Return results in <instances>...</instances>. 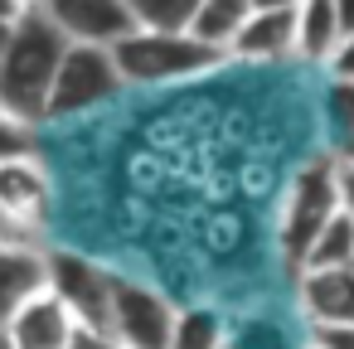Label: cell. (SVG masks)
I'll return each instance as SVG.
<instances>
[{"label": "cell", "mask_w": 354, "mask_h": 349, "mask_svg": "<svg viewBox=\"0 0 354 349\" xmlns=\"http://www.w3.org/2000/svg\"><path fill=\"white\" fill-rule=\"evenodd\" d=\"M107 349H117V344H107Z\"/></svg>", "instance_id": "obj_33"}, {"label": "cell", "mask_w": 354, "mask_h": 349, "mask_svg": "<svg viewBox=\"0 0 354 349\" xmlns=\"http://www.w3.org/2000/svg\"><path fill=\"white\" fill-rule=\"evenodd\" d=\"M339 214V189H335V155L320 151L310 165L296 170L286 199H281V223H277V238H281V257L286 267L296 272V262L306 257V247L315 243V233Z\"/></svg>", "instance_id": "obj_3"}, {"label": "cell", "mask_w": 354, "mask_h": 349, "mask_svg": "<svg viewBox=\"0 0 354 349\" xmlns=\"http://www.w3.org/2000/svg\"><path fill=\"white\" fill-rule=\"evenodd\" d=\"M25 6H15V0H0V20H20Z\"/></svg>", "instance_id": "obj_29"}, {"label": "cell", "mask_w": 354, "mask_h": 349, "mask_svg": "<svg viewBox=\"0 0 354 349\" xmlns=\"http://www.w3.org/2000/svg\"><path fill=\"white\" fill-rule=\"evenodd\" d=\"M325 117H330L335 146H339L344 136H354V83H330V88H325Z\"/></svg>", "instance_id": "obj_19"}, {"label": "cell", "mask_w": 354, "mask_h": 349, "mask_svg": "<svg viewBox=\"0 0 354 349\" xmlns=\"http://www.w3.org/2000/svg\"><path fill=\"white\" fill-rule=\"evenodd\" d=\"M204 0H131V20L136 30H156V35H189L199 20Z\"/></svg>", "instance_id": "obj_16"}, {"label": "cell", "mask_w": 354, "mask_h": 349, "mask_svg": "<svg viewBox=\"0 0 354 349\" xmlns=\"http://www.w3.org/2000/svg\"><path fill=\"white\" fill-rule=\"evenodd\" d=\"M10 35H15V20H0V59H6V49H10Z\"/></svg>", "instance_id": "obj_28"}, {"label": "cell", "mask_w": 354, "mask_h": 349, "mask_svg": "<svg viewBox=\"0 0 354 349\" xmlns=\"http://www.w3.org/2000/svg\"><path fill=\"white\" fill-rule=\"evenodd\" d=\"M223 54L228 59H248V64L296 59V6L291 10H252L243 20V30L228 39Z\"/></svg>", "instance_id": "obj_10"}, {"label": "cell", "mask_w": 354, "mask_h": 349, "mask_svg": "<svg viewBox=\"0 0 354 349\" xmlns=\"http://www.w3.org/2000/svg\"><path fill=\"white\" fill-rule=\"evenodd\" d=\"M64 49H68V39L54 30V20L39 6H30L15 20L10 49L0 59V112L15 122H30V126H44Z\"/></svg>", "instance_id": "obj_1"}, {"label": "cell", "mask_w": 354, "mask_h": 349, "mask_svg": "<svg viewBox=\"0 0 354 349\" xmlns=\"http://www.w3.org/2000/svg\"><path fill=\"white\" fill-rule=\"evenodd\" d=\"M73 315L49 296V291H39L10 325H6V339H10V349H64L68 344V334H73Z\"/></svg>", "instance_id": "obj_12"}, {"label": "cell", "mask_w": 354, "mask_h": 349, "mask_svg": "<svg viewBox=\"0 0 354 349\" xmlns=\"http://www.w3.org/2000/svg\"><path fill=\"white\" fill-rule=\"evenodd\" d=\"M0 349H10V339H6V330H0Z\"/></svg>", "instance_id": "obj_31"}, {"label": "cell", "mask_w": 354, "mask_h": 349, "mask_svg": "<svg viewBox=\"0 0 354 349\" xmlns=\"http://www.w3.org/2000/svg\"><path fill=\"white\" fill-rule=\"evenodd\" d=\"M252 10H248V0H204V6H199V20H194V39H204L209 49H228V39L243 30V20H248ZM228 59V54H223Z\"/></svg>", "instance_id": "obj_15"}, {"label": "cell", "mask_w": 354, "mask_h": 349, "mask_svg": "<svg viewBox=\"0 0 354 349\" xmlns=\"http://www.w3.org/2000/svg\"><path fill=\"white\" fill-rule=\"evenodd\" d=\"M49 262V296L88 330L107 334V305H112V281L117 272H107L97 257L73 252V247H44Z\"/></svg>", "instance_id": "obj_5"}, {"label": "cell", "mask_w": 354, "mask_h": 349, "mask_svg": "<svg viewBox=\"0 0 354 349\" xmlns=\"http://www.w3.org/2000/svg\"><path fill=\"white\" fill-rule=\"evenodd\" d=\"M39 291H49V262L39 243H0V330Z\"/></svg>", "instance_id": "obj_9"}, {"label": "cell", "mask_w": 354, "mask_h": 349, "mask_svg": "<svg viewBox=\"0 0 354 349\" xmlns=\"http://www.w3.org/2000/svg\"><path fill=\"white\" fill-rule=\"evenodd\" d=\"M335 189H339V214L354 223V165H339L335 160Z\"/></svg>", "instance_id": "obj_22"}, {"label": "cell", "mask_w": 354, "mask_h": 349, "mask_svg": "<svg viewBox=\"0 0 354 349\" xmlns=\"http://www.w3.org/2000/svg\"><path fill=\"white\" fill-rule=\"evenodd\" d=\"M175 315H180V305L165 291L117 272L112 305H107V344H117V349H170Z\"/></svg>", "instance_id": "obj_4"}, {"label": "cell", "mask_w": 354, "mask_h": 349, "mask_svg": "<svg viewBox=\"0 0 354 349\" xmlns=\"http://www.w3.org/2000/svg\"><path fill=\"white\" fill-rule=\"evenodd\" d=\"M0 243H35V238H25V233H20L6 214H0Z\"/></svg>", "instance_id": "obj_24"}, {"label": "cell", "mask_w": 354, "mask_h": 349, "mask_svg": "<svg viewBox=\"0 0 354 349\" xmlns=\"http://www.w3.org/2000/svg\"><path fill=\"white\" fill-rule=\"evenodd\" d=\"M296 0H248V10H291Z\"/></svg>", "instance_id": "obj_27"}, {"label": "cell", "mask_w": 354, "mask_h": 349, "mask_svg": "<svg viewBox=\"0 0 354 349\" xmlns=\"http://www.w3.org/2000/svg\"><path fill=\"white\" fill-rule=\"evenodd\" d=\"M39 10L54 20V30L68 44H97L112 49L136 30L131 20V0H39Z\"/></svg>", "instance_id": "obj_7"}, {"label": "cell", "mask_w": 354, "mask_h": 349, "mask_svg": "<svg viewBox=\"0 0 354 349\" xmlns=\"http://www.w3.org/2000/svg\"><path fill=\"white\" fill-rule=\"evenodd\" d=\"M112 64L122 73V88H170L185 78H204L209 68L223 64L218 49H209L194 35H156V30H131L127 39L112 44Z\"/></svg>", "instance_id": "obj_2"}, {"label": "cell", "mask_w": 354, "mask_h": 349, "mask_svg": "<svg viewBox=\"0 0 354 349\" xmlns=\"http://www.w3.org/2000/svg\"><path fill=\"white\" fill-rule=\"evenodd\" d=\"M330 155H335L339 165H354V136H344L339 146H330Z\"/></svg>", "instance_id": "obj_26"}, {"label": "cell", "mask_w": 354, "mask_h": 349, "mask_svg": "<svg viewBox=\"0 0 354 349\" xmlns=\"http://www.w3.org/2000/svg\"><path fill=\"white\" fill-rule=\"evenodd\" d=\"M344 39V25L335 15V0H296V59L325 68L335 44Z\"/></svg>", "instance_id": "obj_13"}, {"label": "cell", "mask_w": 354, "mask_h": 349, "mask_svg": "<svg viewBox=\"0 0 354 349\" xmlns=\"http://www.w3.org/2000/svg\"><path fill=\"white\" fill-rule=\"evenodd\" d=\"M39 131L44 126H30V122H15L0 112V165L6 160H25V155H39Z\"/></svg>", "instance_id": "obj_18"}, {"label": "cell", "mask_w": 354, "mask_h": 349, "mask_svg": "<svg viewBox=\"0 0 354 349\" xmlns=\"http://www.w3.org/2000/svg\"><path fill=\"white\" fill-rule=\"evenodd\" d=\"M296 305H301L306 325H354V267L301 272Z\"/></svg>", "instance_id": "obj_11"}, {"label": "cell", "mask_w": 354, "mask_h": 349, "mask_svg": "<svg viewBox=\"0 0 354 349\" xmlns=\"http://www.w3.org/2000/svg\"><path fill=\"white\" fill-rule=\"evenodd\" d=\"M64 349H107V334L102 330H88V325H73V334H68Z\"/></svg>", "instance_id": "obj_23"}, {"label": "cell", "mask_w": 354, "mask_h": 349, "mask_svg": "<svg viewBox=\"0 0 354 349\" xmlns=\"http://www.w3.org/2000/svg\"><path fill=\"white\" fill-rule=\"evenodd\" d=\"M325 73H330V83H354V35H344L335 44V54L325 59Z\"/></svg>", "instance_id": "obj_21"}, {"label": "cell", "mask_w": 354, "mask_h": 349, "mask_svg": "<svg viewBox=\"0 0 354 349\" xmlns=\"http://www.w3.org/2000/svg\"><path fill=\"white\" fill-rule=\"evenodd\" d=\"M49 204H54V180H49V165L39 155L0 165V214H6L25 238H35L44 228Z\"/></svg>", "instance_id": "obj_8"}, {"label": "cell", "mask_w": 354, "mask_h": 349, "mask_svg": "<svg viewBox=\"0 0 354 349\" xmlns=\"http://www.w3.org/2000/svg\"><path fill=\"white\" fill-rule=\"evenodd\" d=\"M112 93H122V73L112 64V49H97V44H68L64 49V64H59V78H54V93H49V122H68V117H83L93 107H102Z\"/></svg>", "instance_id": "obj_6"}, {"label": "cell", "mask_w": 354, "mask_h": 349, "mask_svg": "<svg viewBox=\"0 0 354 349\" xmlns=\"http://www.w3.org/2000/svg\"><path fill=\"white\" fill-rule=\"evenodd\" d=\"M15 6H25V10H30V6H39V0H15Z\"/></svg>", "instance_id": "obj_30"}, {"label": "cell", "mask_w": 354, "mask_h": 349, "mask_svg": "<svg viewBox=\"0 0 354 349\" xmlns=\"http://www.w3.org/2000/svg\"><path fill=\"white\" fill-rule=\"evenodd\" d=\"M335 15H339L344 35H354V0H335Z\"/></svg>", "instance_id": "obj_25"}, {"label": "cell", "mask_w": 354, "mask_h": 349, "mask_svg": "<svg viewBox=\"0 0 354 349\" xmlns=\"http://www.w3.org/2000/svg\"><path fill=\"white\" fill-rule=\"evenodd\" d=\"M306 344H315V349H354V325H306Z\"/></svg>", "instance_id": "obj_20"}, {"label": "cell", "mask_w": 354, "mask_h": 349, "mask_svg": "<svg viewBox=\"0 0 354 349\" xmlns=\"http://www.w3.org/2000/svg\"><path fill=\"white\" fill-rule=\"evenodd\" d=\"M301 349H315V344H301Z\"/></svg>", "instance_id": "obj_32"}, {"label": "cell", "mask_w": 354, "mask_h": 349, "mask_svg": "<svg viewBox=\"0 0 354 349\" xmlns=\"http://www.w3.org/2000/svg\"><path fill=\"white\" fill-rule=\"evenodd\" d=\"M335 267H354V223H349L344 214H335V218L315 233V243H310L306 257L296 262V276H301V272H335Z\"/></svg>", "instance_id": "obj_14"}, {"label": "cell", "mask_w": 354, "mask_h": 349, "mask_svg": "<svg viewBox=\"0 0 354 349\" xmlns=\"http://www.w3.org/2000/svg\"><path fill=\"white\" fill-rule=\"evenodd\" d=\"M170 349H228L223 315L218 310H204V305L180 310L175 315V330H170Z\"/></svg>", "instance_id": "obj_17"}]
</instances>
